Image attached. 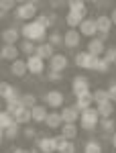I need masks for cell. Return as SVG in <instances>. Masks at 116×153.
Wrapping results in <instances>:
<instances>
[{"mask_svg": "<svg viewBox=\"0 0 116 153\" xmlns=\"http://www.w3.org/2000/svg\"><path fill=\"white\" fill-rule=\"evenodd\" d=\"M98 59L96 55L92 53H88V51H80V53H75V65L81 68V70H96V63H98Z\"/></svg>", "mask_w": 116, "mask_h": 153, "instance_id": "obj_4", "label": "cell"}, {"mask_svg": "<svg viewBox=\"0 0 116 153\" xmlns=\"http://www.w3.org/2000/svg\"><path fill=\"white\" fill-rule=\"evenodd\" d=\"M35 21H37L39 25H41V27H45V29L53 27V23H51V16H49V14H39V16H37Z\"/></svg>", "mask_w": 116, "mask_h": 153, "instance_id": "obj_38", "label": "cell"}, {"mask_svg": "<svg viewBox=\"0 0 116 153\" xmlns=\"http://www.w3.org/2000/svg\"><path fill=\"white\" fill-rule=\"evenodd\" d=\"M0 96L8 102V100H16V98H21V90L16 88V86H12V84H8V82H2L0 84Z\"/></svg>", "mask_w": 116, "mask_h": 153, "instance_id": "obj_10", "label": "cell"}, {"mask_svg": "<svg viewBox=\"0 0 116 153\" xmlns=\"http://www.w3.org/2000/svg\"><path fill=\"white\" fill-rule=\"evenodd\" d=\"M104 59L110 63V65H112V63H116V47H106Z\"/></svg>", "mask_w": 116, "mask_h": 153, "instance_id": "obj_37", "label": "cell"}, {"mask_svg": "<svg viewBox=\"0 0 116 153\" xmlns=\"http://www.w3.org/2000/svg\"><path fill=\"white\" fill-rule=\"evenodd\" d=\"M110 143H112V147H114V149H116V133H114V135H112V137H110Z\"/></svg>", "mask_w": 116, "mask_h": 153, "instance_id": "obj_46", "label": "cell"}, {"mask_svg": "<svg viewBox=\"0 0 116 153\" xmlns=\"http://www.w3.org/2000/svg\"><path fill=\"white\" fill-rule=\"evenodd\" d=\"M83 153H102V145L96 141V139H90V141H86V145H83Z\"/></svg>", "mask_w": 116, "mask_h": 153, "instance_id": "obj_32", "label": "cell"}, {"mask_svg": "<svg viewBox=\"0 0 116 153\" xmlns=\"http://www.w3.org/2000/svg\"><path fill=\"white\" fill-rule=\"evenodd\" d=\"M41 59H51L55 55V47L51 45V43H41V45H37V53Z\"/></svg>", "mask_w": 116, "mask_h": 153, "instance_id": "obj_22", "label": "cell"}, {"mask_svg": "<svg viewBox=\"0 0 116 153\" xmlns=\"http://www.w3.org/2000/svg\"><path fill=\"white\" fill-rule=\"evenodd\" d=\"M45 127H47V129H61V127H63L61 112L51 110V112H49V117H47V120H45Z\"/></svg>", "mask_w": 116, "mask_h": 153, "instance_id": "obj_20", "label": "cell"}, {"mask_svg": "<svg viewBox=\"0 0 116 153\" xmlns=\"http://www.w3.org/2000/svg\"><path fill=\"white\" fill-rule=\"evenodd\" d=\"M114 127H116L114 118H100V129L104 131L106 135H114V133H116Z\"/></svg>", "mask_w": 116, "mask_h": 153, "instance_id": "obj_31", "label": "cell"}, {"mask_svg": "<svg viewBox=\"0 0 116 153\" xmlns=\"http://www.w3.org/2000/svg\"><path fill=\"white\" fill-rule=\"evenodd\" d=\"M110 21H112V25H116V8L110 12Z\"/></svg>", "mask_w": 116, "mask_h": 153, "instance_id": "obj_44", "label": "cell"}, {"mask_svg": "<svg viewBox=\"0 0 116 153\" xmlns=\"http://www.w3.org/2000/svg\"><path fill=\"white\" fill-rule=\"evenodd\" d=\"M92 94H94V102H96V106L110 100V94H108V90H104V88H98V90H94Z\"/></svg>", "mask_w": 116, "mask_h": 153, "instance_id": "obj_30", "label": "cell"}, {"mask_svg": "<svg viewBox=\"0 0 116 153\" xmlns=\"http://www.w3.org/2000/svg\"><path fill=\"white\" fill-rule=\"evenodd\" d=\"M18 133H21V129H18V123L16 125H12L10 129H6V131H2V139H16L18 137Z\"/></svg>", "mask_w": 116, "mask_h": 153, "instance_id": "obj_34", "label": "cell"}, {"mask_svg": "<svg viewBox=\"0 0 116 153\" xmlns=\"http://www.w3.org/2000/svg\"><path fill=\"white\" fill-rule=\"evenodd\" d=\"M12 153H29V151H27V149H23V147H18V149H14Z\"/></svg>", "mask_w": 116, "mask_h": 153, "instance_id": "obj_47", "label": "cell"}, {"mask_svg": "<svg viewBox=\"0 0 116 153\" xmlns=\"http://www.w3.org/2000/svg\"><path fill=\"white\" fill-rule=\"evenodd\" d=\"M108 70H110V63H108V61H106L104 57H100V59H98V63H96V70H94V71H100V74H106Z\"/></svg>", "mask_w": 116, "mask_h": 153, "instance_id": "obj_39", "label": "cell"}, {"mask_svg": "<svg viewBox=\"0 0 116 153\" xmlns=\"http://www.w3.org/2000/svg\"><path fill=\"white\" fill-rule=\"evenodd\" d=\"M14 120L18 123V125H29L31 120H33V112H31V108H21L16 114H14Z\"/></svg>", "mask_w": 116, "mask_h": 153, "instance_id": "obj_25", "label": "cell"}, {"mask_svg": "<svg viewBox=\"0 0 116 153\" xmlns=\"http://www.w3.org/2000/svg\"><path fill=\"white\" fill-rule=\"evenodd\" d=\"M47 80H49V82H61V80H63V76H61L59 71H51V70H49V74H47Z\"/></svg>", "mask_w": 116, "mask_h": 153, "instance_id": "obj_41", "label": "cell"}, {"mask_svg": "<svg viewBox=\"0 0 116 153\" xmlns=\"http://www.w3.org/2000/svg\"><path fill=\"white\" fill-rule=\"evenodd\" d=\"M67 65H69V59H67V55L55 53L53 57L49 59V68H51V71H59V74H63V70H67Z\"/></svg>", "mask_w": 116, "mask_h": 153, "instance_id": "obj_11", "label": "cell"}, {"mask_svg": "<svg viewBox=\"0 0 116 153\" xmlns=\"http://www.w3.org/2000/svg\"><path fill=\"white\" fill-rule=\"evenodd\" d=\"M21 102H23L24 108H31V110H33L37 106V96L35 94H23L21 96Z\"/></svg>", "mask_w": 116, "mask_h": 153, "instance_id": "obj_33", "label": "cell"}, {"mask_svg": "<svg viewBox=\"0 0 116 153\" xmlns=\"http://www.w3.org/2000/svg\"><path fill=\"white\" fill-rule=\"evenodd\" d=\"M29 71V65H27V59H16L14 63H10V74L14 78H24Z\"/></svg>", "mask_w": 116, "mask_h": 153, "instance_id": "obj_19", "label": "cell"}, {"mask_svg": "<svg viewBox=\"0 0 116 153\" xmlns=\"http://www.w3.org/2000/svg\"><path fill=\"white\" fill-rule=\"evenodd\" d=\"M80 35L81 37H90V39H94V37H98V25H96V19H86L83 23L80 25Z\"/></svg>", "mask_w": 116, "mask_h": 153, "instance_id": "obj_8", "label": "cell"}, {"mask_svg": "<svg viewBox=\"0 0 116 153\" xmlns=\"http://www.w3.org/2000/svg\"><path fill=\"white\" fill-rule=\"evenodd\" d=\"M12 14H14V19H18V21H23V23H31V21H35L37 16H39V14H37V4L35 2H21Z\"/></svg>", "mask_w": 116, "mask_h": 153, "instance_id": "obj_2", "label": "cell"}, {"mask_svg": "<svg viewBox=\"0 0 116 153\" xmlns=\"http://www.w3.org/2000/svg\"><path fill=\"white\" fill-rule=\"evenodd\" d=\"M29 153H41V151H39V149L35 147V149H29Z\"/></svg>", "mask_w": 116, "mask_h": 153, "instance_id": "obj_48", "label": "cell"}, {"mask_svg": "<svg viewBox=\"0 0 116 153\" xmlns=\"http://www.w3.org/2000/svg\"><path fill=\"white\" fill-rule=\"evenodd\" d=\"M57 153H75V143L63 139L61 135L57 137Z\"/></svg>", "mask_w": 116, "mask_h": 153, "instance_id": "obj_23", "label": "cell"}, {"mask_svg": "<svg viewBox=\"0 0 116 153\" xmlns=\"http://www.w3.org/2000/svg\"><path fill=\"white\" fill-rule=\"evenodd\" d=\"M16 6H18V4H16L14 0H2V2H0V8H2V10H4V12L12 10V8L16 10Z\"/></svg>", "mask_w": 116, "mask_h": 153, "instance_id": "obj_40", "label": "cell"}, {"mask_svg": "<svg viewBox=\"0 0 116 153\" xmlns=\"http://www.w3.org/2000/svg\"><path fill=\"white\" fill-rule=\"evenodd\" d=\"M80 110L75 108V106H63L61 108V118H63V125H69V123H75L78 118H80Z\"/></svg>", "mask_w": 116, "mask_h": 153, "instance_id": "obj_16", "label": "cell"}, {"mask_svg": "<svg viewBox=\"0 0 116 153\" xmlns=\"http://www.w3.org/2000/svg\"><path fill=\"white\" fill-rule=\"evenodd\" d=\"M18 37H23V35H21V31L14 29V27H8V29L2 31V41H4V45H16Z\"/></svg>", "mask_w": 116, "mask_h": 153, "instance_id": "obj_18", "label": "cell"}, {"mask_svg": "<svg viewBox=\"0 0 116 153\" xmlns=\"http://www.w3.org/2000/svg\"><path fill=\"white\" fill-rule=\"evenodd\" d=\"M65 102V98H63V92L61 90H49L45 94V104L49 108H61Z\"/></svg>", "mask_w": 116, "mask_h": 153, "instance_id": "obj_9", "label": "cell"}, {"mask_svg": "<svg viewBox=\"0 0 116 153\" xmlns=\"http://www.w3.org/2000/svg\"><path fill=\"white\" fill-rule=\"evenodd\" d=\"M49 16H51V23L53 25L57 23V14H55V12H49Z\"/></svg>", "mask_w": 116, "mask_h": 153, "instance_id": "obj_45", "label": "cell"}, {"mask_svg": "<svg viewBox=\"0 0 116 153\" xmlns=\"http://www.w3.org/2000/svg\"><path fill=\"white\" fill-rule=\"evenodd\" d=\"M108 94H110V102H116V82L110 84V88H108Z\"/></svg>", "mask_w": 116, "mask_h": 153, "instance_id": "obj_43", "label": "cell"}, {"mask_svg": "<svg viewBox=\"0 0 116 153\" xmlns=\"http://www.w3.org/2000/svg\"><path fill=\"white\" fill-rule=\"evenodd\" d=\"M21 35L27 39V41H43L47 35V29L41 27L37 21H31V23H23V29H21Z\"/></svg>", "mask_w": 116, "mask_h": 153, "instance_id": "obj_1", "label": "cell"}, {"mask_svg": "<svg viewBox=\"0 0 116 153\" xmlns=\"http://www.w3.org/2000/svg\"><path fill=\"white\" fill-rule=\"evenodd\" d=\"M94 104V94L90 92V94H86V96H80V98H75V108L80 110V112H83V110H88V108H92Z\"/></svg>", "mask_w": 116, "mask_h": 153, "instance_id": "obj_21", "label": "cell"}, {"mask_svg": "<svg viewBox=\"0 0 116 153\" xmlns=\"http://www.w3.org/2000/svg\"><path fill=\"white\" fill-rule=\"evenodd\" d=\"M23 135L27 137V139H35V137H37V131H35V127H27V129L23 131Z\"/></svg>", "mask_w": 116, "mask_h": 153, "instance_id": "obj_42", "label": "cell"}, {"mask_svg": "<svg viewBox=\"0 0 116 153\" xmlns=\"http://www.w3.org/2000/svg\"><path fill=\"white\" fill-rule=\"evenodd\" d=\"M35 143H37V149L41 153H55L57 151V137H39Z\"/></svg>", "mask_w": 116, "mask_h": 153, "instance_id": "obj_7", "label": "cell"}, {"mask_svg": "<svg viewBox=\"0 0 116 153\" xmlns=\"http://www.w3.org/2000/svg\"><path fill=\"white\" fill-rule=\"evenodd\" d=\"M67 6H69V10H86V2L83 0H69L67 2Z\"/></svg>", "mask_w": 116, "mask_h": 153, "instance_id": "obj_36", "label": "cell"}, {"mask_svg": "<svg viewBox=\"0 0 116 153\" xmlns=\"http://www.w3.org/2000/svg\"><path fill=\"white\" fill-rule=\"evenodd\" d=\"M27 65H29V71L31 74L39 76V74H43V70H45V59H41L39 55H31V57H27Z\"/></svg>", "mask_w": 116, "mask_h": 153, "instance_id": "obj_15", "label": "cell"}, {"mask_svg": "<svg viewBox=\"0 0 116 153\" xmlns=\"http://www.w3.org/2000/svg\"><path fill=\"white\" fill-rule=\"evenodd\" d=\"M47 43H51L53 47H57V45H63V35L55 31V33H51V35H49V41H47Z\"/></svg>", "mask_w": 116, "mask_h": 153, "instance_id": "obj_35", "label": "cell"}, {"mask_svg": "<svg viewBox=\"0 0 116 153\" xmlns=\"http://www.w3.org/2000/svg\"><path fill=\"white\" fill-rule=\"evenodd\" d=\"M71 92H73L75 98L90 94V80H88V76H75L73 82H71Z\"/></svg>", "mask_w": 116, "mask_h": 153, "instance_id": "obj_5", "label": "cell"}, {"mask_svg": "<svg viewBox=\"0 0 116 153\" xmlns=\"http://www.w3.org/2000/svg\"><path fill=\"white\" fill-rule=\"evenodd\" d=\"M18 49H21V53H24L27 57H31V55H35V53H37V43H35V41H27V39H24Z\"/></svg>", "mask_w": 116, "mask_h": 153, "instance_id": "obj_29", "label": "cell"}, {"mask_svg": "<svg viewBox=\"0 0 116 153\" xmlns=\"http://www.w3.org/2000/svg\"><path fill=\"white\" fill-rule=\"evenodd\" d=\"M61 137L67 139V141H73V139L78 137V125H75V123L63 125V127H61Z\"/></svg>", "mask_w": 116, "mask_h": 153, "instance_id": "obj_24", "label": "cell"}, {"mask_svg": "<svg viewBox=\"0 0 116 153\" xmlns=\"http://www.w3.org/2000/svg\"><path fill=\"white\" fill-rule=\"evenodd\" d=\"M80 41H81V35H80L78 29H67V31L63 33V45L67 49H75L80 45Z\"/></svg>", "mask_w": 116, "mask_h": 153, "instance_id": "obj_13", "label": "cell"}, {"mask_svg": "<svg viewBox=\"0 0 116 153\" xmlns=\"http://www.w3.org/2000/svg\"><path fill=\"white\" fill-rule=\"evenodd\" d=\"M86 12H88V10H80V12H78V10H69V12H67V16H65L67 27H69V29H80V25L88 19Z\"/></svg>", "mask_w": 116, "mask_h": 153, "instance_id": "obj_12", "label": "cell"}, {"mask_svg": "<svg viewBox=\"0 0 116 153\" xmlns=\"http://www.w3.org/2000/svg\"><path fill=\"white\" fill-rule=\"evenodd\" d=\"M31 112H33V120L35 123H45L47 117H49V112L45 110V104H37Z\"/></svg>", "mask_w": 116, "mask_h": 153, "instance_id": "obj_28", "label": "cell"}, {"mask_svg": "<svg viewBox=\"0 0 116 153\" xmlns=\"http://www.w3.org/2000/svg\"><path fill=\"white\" fill-rule=\"evenodd\" d=\"M18 55H21V49L16 47V45H2V49H0V59L2 61L14 63L18 59Z\"/></svg>", "mask_w": 116, "mask_h": 153, "instance_id": "obj_14", "label": "cell"}, {"mask_svg": "<svg viewBox=\"0 0 116 153\" xmlns=\"http://www.w3.org/2000/svg\"><path fill=\"white\" fill-rule=\"evenodd\" d=\"M96 110H98V114L100 118H112V112H114V104L108 100V102H102V104L96 106Z\"/></svg>", "mask_w": 116, "mask_h": 153, "instance_id": "obj_26", "label": "cell"}, {"mask_svg": "<svg viewBox=\"0 0 116 153\" xmlns=\"http://www.w3.org/2000/svg\"><path fill=\"white\" fill-rule=\"evenodd\" d=\"M96 25H98V37L106 41L108 35H110V29H112V21H110V16L108 14H100V16H96Z\"/></svg>", "mask_w": 116, "mask_h": 153, "instance_id": "obj_6", "label": "cell"}, {"mask_svg": "<svg viewBox=\"0 0 116 153\" xmlns=\"http://www.w3.org/2000/svg\"><path fill=\"white\" fill-rule=\"evenodd\" d=\"M80 127L83 131H94L96 127H100V114H98V110L94 106L80 114Z\"/></svg>", "mask_w": 116, "mask_h": 153, "instance_id": "obj_3", "label": "cell"}, {"mask_svg": "<svg viewBox=\"0 0 116 153\" xmlns=\"http://www.w3.org/2000/svg\"><path fill=\"white\" fill-rule=\"evenodd\" d=\"M88 53H92V55H96V57L104 55V53H106L104 41H102L100 37H94V39H90V43H88Z\"/></svg>", "mask_w": 116, "mask_h": 153, "instance_id": "obj_17", "label": "cell"}, {"mask_svg": "<svg viewBox=\"0 0 116 153\" xmlns=\"http://www.w3.org/2000/svg\"><path fill=\"white\" fill-rule=\"evenodd\" d=\"M12 125H16V120H14V117H12L10 112L2 110V112H0V131H6V129H10Z\"/></svg>", "mask_w": 116, "mask_h": 153, "instance_id": "obj_27", "label": "cell"}]
</instances>
